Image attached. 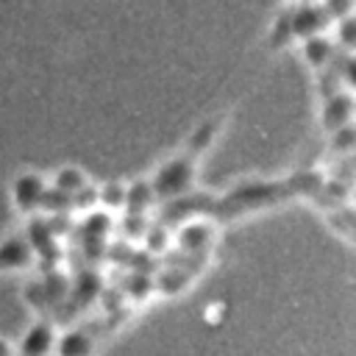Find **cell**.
Returning a JSON list of instances; mask_svg holds the SVG:
<instances>
[{
	"mask_svg": "<svg viewBox=\"0 0 356 356\" xmlns=\"http://www.w3.org/2000/svg\"><path fill=\"white\" fill-rule=\"evenodd\" d=\"M348 122H353V95L348 89H334V92L323 95V106H320L323 131L331 134Z\"/></svg>",
	"mask_w": 356,
	"mask_h": 356,
	"instance_id": "8992f818",
	"label": "cell"
},
{
	"mask_svg": "<svg viewBox=\"0 0 356 356\" xmlns=\"http://www.w3.org/2000/svg\"><path fill=\"white\" fill-rule=\"evenodd\" d=\"M292 39H295V33H292V22H289V8H284V11L270 22L267 42H270L273 50H284Z\"/></svg>",
	"mask_w": 356,
	"mask_h": 356,
	"instance_id": "2e32d148",
	"label": "cell"
},
{
	"mask_svg": "<svg viewBox=\"0 0 356 356\" xmlns=\"http://www.w3.org/2000/svg\"><path fill=\"white\" fill-rule=\"evenodd\" d=\"M11 353H14V342L0 337V356H11Z\"/></svg>",
	"mask_w": 356,
	"mask_h": 356,
	"instance_id": "7402d4cb",
	"label": "cell"
},
{
	"mask_svg": "<svg viewBox=\"0 0 356 356\" xmlns=\"http://www.w3.org/2000/svg\"><path fill=\"white\" fill-rule=\"evenodd\" d=\"M289 192V184L286 181H248V184H239L234 186L228 195L217 197L214 200V217H222V220H231V217H239L245 211H253V209H267L273 203H281Z\"/></svg>",
	"mask_w": 356,
	"mask_h": 356,
	"instance_id": "6da1fadb",
	"label": "cell"
},
{
	"mask_svg": "<svg viewBox=\"0 0 356 356\" xmlns=\"http://www.w3.org/2000/svg\"><path fill=\"white\" fill-rule=\"evenodd\" d=\"M142 242L150 253H161L167 250V245H172V228L164 225L161 220H156V225H147L145 234H142Z\"/></svg>",
	"mask_w": 356,
	"mask_h": 356,
	"instance_id": "ac0fdd59",
	"label": "cell"
},
{
	"mask_svg": "<svg viewBox=\"0 0 356 356\" xmlns=\"http://www.w3.org/2000/svg\"><path fill=\"white\" fill-rule=\"evenodd\" d=\"M47 184H50V181H47L42 172H36V170H22V172H17L14 181H11V203H14V209H17L19 214L36 211L39 203H42V195H44Z\"/></svg>",
	"mask_w": 356,
	"mask_h": 356,
	"instance_id": "277c9868",
	"label": "cell"
},
{
	"mask_svg": "<svg viewBox=\"0 0 356 356\" xmlns=\"http://www.w3.org/2000/svg\"><path fill=\"white\" fill-rule=\"evenodd\" d=\"M320 3H323L325 14L331 17V22H334V19H342V17H348V14H353V0H320Z\"/></svg>",
	"mask_w": 356,
	"mask_h": 356,
	"instance_id": "44dd1931",
	"label": "cell"
},
{
	"mask_svg": "<svg viewBox=\"0 0 356 356\" xmlns=\"http://www.w3.org/2000/svg\"><path fill=\"white\" fill-rule=\"evenodd\" d=\"M56 325H53V320L50 317H36L28 328H25V334L19 337V342L14 345V350H19V353H25V356H44V353H53V348H56Z\"/></svg>",
	"mask_w": 356,
	"mask_h": 356,
	"instance_id": "52a82bcc",
	"label": "cell"
},
{
	"mask_svg": "<svg viewBox=\"0 0 356 356\" xmlns=\"http://www.w3.org/2000/svg\"><path fill=\"white\" fill-rule=\"evenodd\" d=\"M97 206L106 211H117L125 206V184L122 181H108L97 186Z\"/></svg>",
	"mask_w": 356,
	"mask_h": 356,
	"instance_id": "e0dca14e",
	"label": "cell"
},
{
	"mask_svg": "<svg viewBox=\"0 0 356 356\" xmlns=\"http://www.w3.org/2000/svg\"><path fill=\"white\" fill-rule=\"evenodd\" d=\"M95 350V339L86 328H70L64 334H56V348L53 353L61 356H86Z\"/></svg>",
	"mask_w": 356,
	"mask_h": 356,
	"instance_id": "4fadbf2b",
	"label": "cell"
},
{
	"mask_svg": "<svg viewBox=\"0 0 356 356\" xmlns=\"http://www.w3.org/2000/svg\"><path fill=\"white\" fill-rule=\"evenodd\" d=\"M89 184V175L81 170V167H75V164H64V167H58L53 175H50V186H56V189H61V192H67V195H75L78 189H83Z\"/></svg>",
	"mask_w": 356,
	"mask_h": 356,
	"instance_id": "5bb4252c",
	"label": "cell"
},
{
	"mask_svg": "<svg viewBox=\"0 0 356 356\" xmlns=\"http://www.w3.org/2000/svg\"><path fill=\"white\" fill-rule=\"evenodd\" d=\"M328 139H331V153H334V156H339V159L350 156V153H353V145H356L353 122H348V125H342V128L331 131V134H328Z\"/></svg>",
	"mask_w": 356,
	"mask_h": 356,
	"instance_id": "d6986e66",
	"label": "cell"
},
{
	"mask_svg": "<svg viewBox=\"0 0 356 356\" xmlns=\"http://www.w3.org/2000/svg\"><path fill=\"white\" fill-rule=\"evenodd\" d=\"M156 203H159V197L153 192L150 178H139L134 184H125V206H122L125 211H131V214H147L150 209H156Z\"/></svg>",
	"mask_w": 356,
	"mask_h": 356,
	"instance_id": "7c38bea8",
	"label": "cell"
},
{
	"mask_svg": "<svg viewBox=\"0 0 356 356\" xmlns=\"http://www.w3.org/2000/svg\"><path fill=\"white\" fill-rule=\"evenodd\" d=\"M195 175H197V159L186 150L164 159L153 175H150V184H153V192L159 200L164 197H175V195H184L189 189H195Z\"/></svg>",
	"mask_w": 356,
	"mask_h": 356,
	"instance_id": "7a4b0ae2",
	"label": "cell"
},
{
	"mask_svg": "<svg viewBox=\"0 0 356 356\" xmlns=\"http://www.w3.org/2000/svg\"><path fill=\"white\" fill-rule=\"evenodd\" d=\"M225 120H228V111H217V114L206 117L200 125H195V128H192V134L186 136V142H184V147H181V150H186V153H192L195 159H200V156H203V153L217 142V136L222 134Z\"/></svg>",
	"mask_w": 356,
	"mask_h": 356,
	"instance_id": "30bf717a",
	"label": "cell"
},
{
	"mask_svg": "<svg viewBox=\"0 0 356 356\" xmlns=\"http://www.w3.org/2000/svg\"><path fill=\"white\" fill-rule=\"evenodd\" d=\"M189 281H192V273L186 267H167L159 275V281H153V289H161L164 295H178L189 286Z\"/></svg>",
	"mask_w": 356,
	"mask_h": 356,
	"instance_id": "9a60e30c",
	"label": "cell"
},
{
	"mask_svg": "<svg viewBox=\"0 0 356 356\" xmlns=\"http://www.w3.org/2000/svg\"><path fill=\"white\" fill-rule=\"evenodd\" d=\"M334 44H342L348 53L353 50V44H356V19H353V14H348L342 19H334Z\"/></svg>",
	"mask_w": 356,
	"mask_h": 356,
	"instance_id": "ffe728a7",
	"label": "cell"
},
{
	"mask_svg": "<svg viewBox=\"0 0 356 356\" xmlns=\"http://www.w3.org/2000/svg\"><path fill=\"white\" fill-rule=\"evenodd\" d=\"M300 56L309 64V70L320 72L334 61V39L325 36V31L323 33H312V36L300 39Z\"/></svg>",
	"mask_w": 356,
	"mask_h": 356,
	"instance_id": "8fae6325",
	"label": "cell"
},
{
	"mask_svg": "<svg viewBox=\"0 0 356 356\" xmlns=\"http://www.w3.org/2000/svg\"><path fill=\"white\" fill-rule=\"evenodd\" d=\"M214 200H217V197H211V195H206V192H195V189H189V192H184V195H175V197H164V200L156 203V206H159V220H161L164 225L175 228V225H181V222L192 220V217L211 214V211H214Z\"/></svg>",
	"mask_w": 356,
	"mask_h": 356,
	"instance_id": "3957f363",
	"label": "cell"
},
{
	"mask_svg": "<svg viewBox=\"0 0 356 356\" xmlns=\"http://www.w3.org/2000/svg\"><path fill=\"white\" fill-rule=\"evenodd\" d=\"M175 242L181 250H186L189 256H200V250H209L214 245V236H217V228L209 222V220H200V217H192L181 225H175Z\"/></svg>",
	"mask_w": 356,
	"mask_h": 356,
	"instance_id": "ba28073f",
	"label": "cell"
},
{
	"mask_svg": "<svg viewBox=\"0 0 356 356\" xmlns=\"http://www.w3.org/2000/svg\"><path fill=\"white\" fill-rule=\"evenodd\" d=\"M36 261L28 239L22 231L8 234L6 239H0V273H14V270H28Z\"/></svg>",
	"mask_w": 356,
	"mask_h": 356,
	"instance_id": "9c48e42d",
	"label": "cell"
},
{
	"mask_svg": "<svg viewBox=\"0 0 356 356\" xmlns=\"http://www.w3.org/2000/svg\"><path fill=\"white\" fill-rule=\"evenodd\" d=\"M289 22H292L295 39H306L312 33H323L331 25V17L325 14L320 0H303L289 8Z\"/></svg>",
	"mask_w": 356,
	"mask_h": 356,
	"instance_id": "5b68a950",
	"label": "cell"
}]
</instances>
